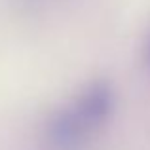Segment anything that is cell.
Returning <instances> with one entry per match:
<instances>
[{"label": "cell", "instance_id": "obj_1", "mask_svg": "<svg viewBox=\"0 0 150 150\" xmlns=\"http://www.w3.org/2000/svg\"><path fill=\"white\" fill-rule=\"evenodd\" d=\"M112 110V93L106 86L95 84L82 91L69 106L53 118L50 137L63 148H72L88 141Z\"/></svg>", "mask_w": 150, "mask_h": 150}]
</instances>
